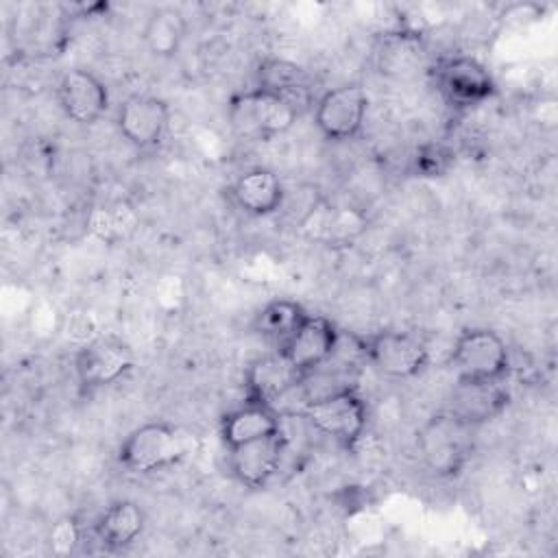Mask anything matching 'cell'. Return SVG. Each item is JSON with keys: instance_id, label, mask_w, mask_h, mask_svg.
Instances as JSON below:
<instances>
[{"instance_id": "obj_1", "label": "cell", "mask_w": 558, "mask_h": 558, "mask_svg": "<svg viewBox=\"0 0 558 558\" xmlns=\"http://www.w3.org/2000/svg\"><path fill=\"white\" fill-rule=\"evenodd\" d=\"M475 427L445 410L429 416L416 432V449L427 466L438 477L458 475L473 453Z\"/></svg>"}, {"instance_id": "obj_2", "label": "cell", "mask_w": 558, "mask_h": 558, "mask_svg": "<svg viewBox=\"0 0 558 558\" xmlns=\"http://www.w3.org/2000/svg\"><path fill=\"white\" fill-rule=\"evenodd\" d=\"M190 453V436L166 421L135 427L118 449V462L131 473L161 471Z\"/></svg>"}, {"instance_id": "obj_3", "label": "cell", "mask_w": 558, "mask_h": 558, "mask_svg": "<svg viewBox=\"0 0 558 558\" xmlns=\"http://www.w3.org/2000/svg\"><path fill=\"white\" fill-rule=\"evenodd\" d=\"M299 109L266 89L253 87L240 92L229 102V122L231 129L246 140L268 142L281 133H286L296 122Z\"/></svg>"}, {"instance_id": "obj_4", "label": "cell", "mask_w": 558, "mask_h": 558, "mask_svg": "<svg viewBox=\"0 0 558 558\" xmlns=\"http://www.w3.org/2000/svg\"><path fill=\"white\" fill-rule=\"evenodd\" d=\"M451 366L464 381H501L510 368V351L493 329H464L453 342Z\"/></svg>"}, {"instance_id": "obj_5", "label": "cell", "mask_w": 558, "mask_h": 558, "mask_svg": "<svg viewBox=\"0 0 558 558\" xmlns=\"http://www.w3.org/2000/svg\"><path fill=\"white\" fill-rule=\"evenodd\" d=\"M303 414L320 434L347 449L362 438L368 423L366 403L353 388H338L310 399Z\"/></svg>"}, {"instance_id": "obj_6", "label": "cell", "mask_w": 558, "mask_h": 558, "mask_svg": "<svg viewBox=\"0 0 558 558\" xmlns=\"http://www.w3.org/2000/svg\"><path fill=\"white\" fill-rule=\"evenodd\" d=\"M434 81L442 100L453 109H475L497 92L493 74L473 57L449 54L434 63Z\"/></svg>"}, {"instance_id": "obj_7", "label": "cell", "mask_w": 558, "mask_h": 558, "mask_svg": "<svg viewBox=\"0 0 558 558\" xmlns=\"http://www.w3.org/2000/svg\"><path fill=\"white\" fill-rule=\"evenodd\" d=\"M366 364L377 373L395 379H408L425 371L429 362V351L425 342L410 333L397 329H381L364 336Z\"/></svg>"}, {"instance_id": "obj_8", "label": "cell", "mask_w": 558, "mask_h": 558, "mask_svg": "<svg viewBox=\"0 0 558 558\" xmlns=\"http://www.w3.org/2000/svg\"><path fill=\"white\" fill-rule=\"evenodd\" d=\"M368 109V96L362 85L347 83L325 92L316 100L314 122L318 131L333 142L353 140L364 124Z\"/></svg>"}, {"instance_id": "obj_9", "label": "cell", "mask_w": 558, "mask_h": 558, "mask_svg": "<svg viewBox=\"0 0 558 558\" xmlns=\"http://www.w3.org/2000/svg\"><path fill=\"white\" fill-rule=\"evenodd\" d=\"M133 349L113 336H96L81 344L74 355V371L85 388H105L133 368Z\"/></svg>"}, {"instance_id": "obj_10", "label": "cell", "mask_w": 558, "mask_h": 558, "mask_svg": "<svg viewBox=\"0 0 558 558\" xmlns=\"http://www.w3.org/2000/svg\"><path fill=\"white\" fill-rule=\"evenodd\" d=\"M338 327L316 314H307L301 327L290 336V340L279 349V353L305 375V379L329 362L338 342Z\"/></svg>"}, {"instance_id": "obj_11", "label": "cell", "mask_w": 558, "mask_h": 558, "mask_svg": "<svg viewBox=\"0 0 558 558\" xmlns=\"http://www.w3.org/2000/svg\"><path fill=\"white\" fill-rule=\"evenodd\" d=\"M170 122V109L166 100L148 94L129 96L118 109V129L135 148L157 146Z\"/></svg>"}, {"instance_id": "obj_12", "label": "cell", "mask_w": 558, "mask_h": 558, "mask_svg": "<svg viewBox=\"0 0 558 558\" xmlns=\"http://www.w3.org/2000/svg\"><path fill=\"white\" fill-rule=\"evenodd\" d=\"M229 451V466L235 480L246 488H264L279 471L286 453V434L281 429L277 434L238 445Z\"/></svg>"}, {"instance_id": "obj_13", "label": "cell", "mask_w": 558, "mask_h": 558, "mask_svg": "<svg viewBox=\"0 0 558 558\" xmlns=\"http://www.w3.org/2000/svg\"><path fill=\"white\" fill-rule=\"evenodd\" d=\"M57 98L63 113L78 124H94L109 109V94L102 81L81 68L68 70L61 76Z\"/></svg>"}, {"instance_id": "obj_14", "label": "cell", "mask_w": 558, "mask_h": 558, "mask_svg": "<svg viewBox=\"0 0 558 558\" xmlns=\"http://www.w3.org/2000/svg\"><path fill=\"white\" fill-rule=\"evenodd\" d=\"M303 381H305V375L296 371L279 351L272 355L257 357L255 362L248 364L244 373L246 401L275 408V401L283 399L290 390H294Z\"/></svg>"}, {"instance_id": "obj_15", "label": "cell", "mask_w": 558, "mask_h": 558, "mask_svg": "<svg viewBox=\"0 0 558 558\" xmlns=\"http://www.w3.org/2000/svg\"><path fill=\"white\" fill-rule=\"evenodd\" d=\"M508 401H510V395L501 386V381L458 379L451 392L449 412H453L458 418L466 421L469 425L477 427L482 423L497 418L506 410Z\"/></svg>"}, {"instance_id": "obj_16", "label": "cell", "mask_w": 558, "mask_h": 558, "mask_svg": "<svg viewBox=\"0 0 558 558\" xmlns=\"http://www.w3.org/2000/svg\"><path fill=\"white\" fill-rule=\"evenodd\" d=\"M231 201L248 216H270L283 207L286 190L279 177L268 168H251L242 172L231 190Z\"/></svg>"}, {"instance_id": "obj_17", "label": "cell", "mask_w": 558, "mask_h": 558, "mask_svg": "<svg viewBox=\"0 0 558 558\" xmlns=\"http://www.w3.org/2000/svg\"><path fill=\"white\" fill-rule=\"evenodd\" d=\"M299 227L316 242L349 244L362 233L366 222L357 211L349 207H336L327 205L325 201H316Z\"/></svg>"}, {"instance_id": "obj_18", "label": "cell", "mask_w": 558, "mask_h": 558, "mask_svg": "<svg viewBox=\"0 0 558 558\" xmlns=\"http://www.w3.org/2000/svg\"><path fill=\"white\" fill-rule=\"evenodd\" d=\"M281 432V416L272 405H264V403H251L244 401L242 408L229 412L222 418L220 425V436L222 442L233 449L238 445L270 436Z\"/></svg>"}, {"instance_id": "obj_19", "label": "cell", "mask_w": 558, "mask_h": 558, "mask_svg": "<svg viewBox=\"0 0 558 558\" xmlns=\"http://www.w3.org/2000/svg\"><path fill=\"white\" fill-rule=\"evenodd\" d=\"M144 530V512L133 501H116L94 523V536L107 551H122Z\"/></svg>"}, {"instance_id": "obj_20", "label": "cell", "mask_w": 558, "mask_h": 558, "mask_svg": "<svg viewBox=\"0 0 558 558\" xmlns=\"http://www.w3.org/2000/svg\"><path fill=\"white\" fill-rule=\"evenodd\" d=\"M257 87L290 100L296 109L310 102V76L307 72L286 59H264L257 68Z\"/></svg>"}, {"instance_id": "obj_21", "label": "cell", "mask_w": 558, "mask_h": 558, "mask_svg": "<svg viewBox=\"0 0 558 558\" xmlns=\"http://www.w3.org/2000/svg\"><path fill=\"white\" fill-rule=\"evenodd\" d=\"M185 33H187V26L181 11L172 7H159L148 15L142 37L150 54L170 59L179 52L185 39Z\"/></svg>"}, {"instance_id": "obj_22", "label": "cell", "mask_w": 558, "mask_h": 558, "mask_svg": "<svg viewBox=\"0 0 558 558\" xmlns=\"http://www.w3.org/2000/svg\"><path fill=\"white\" fill-rule=\"evenodd\" d=\"M305 318L307 312L301 303L292 299H277L259 310V314L255 316V331L272 342L279 351Z\"/></svg>"}, {"instance_id": "obj_23", "label": "cell", "mask_w": 558, "mask_h": 558, "mask_svg": "<svg viewBox=\"0 0 558 558\" xmlns=\"http://www.w3.org/2000/svg\"><path fill=\"white\" fill-rule=\"evenodd\" d=\"M137 225H140V218H137L133 205L122 198L111 201L100 207H94L87 218L89 231L107 244H116L120 240L131 238L133 231L137 229Z\"/></svg>"}, {"instance_id": "obj_24", "label": "cell", "mask_w": 558, "mask_h": 558, "mask_svg": "<svg viewBox=\"0 0 558 558\" xmlns=\"http://www.w3.org/2000/svg\"><path fill=\"white\" fill-rule=\"evenodd\" d=\"M26 320V329L31 333L33 340L39 342H48L52 340L59 331H63V323H65V314H61V310L50 301V299H35L24 316Z\"/></svg>"}, {"instance_id": "obj_25", "label": "cell", "mask_w": 558, "mask_h": 558, "mask_svg": "<svg viewBox=\"0 0 558 558\" xmlns=\"http://www.w3.org/2000/svg\"><path fill=\"white\" fill-rule=\"evenodd\" d=\"M412 161H414V170L418 177L434 179V177H442L449 170V166L453 163V155L442 144L429 142V144L418 146Z\"/></svg>"}, {"instance_id": "obj_26", "label": "cell", "mask_w": 558, "mask_h": 558, "mask_svg": "<svg viewBox=\"0 0 558 558\" xmlns=\"http://www.w3.org/2000/svg\"><path fill=\"white\" fill-rule=\"evenodd\" d=\"M81 538H83L81 523L74 517H65V519L57 521L50 530V549L59 556L72 554L78 547Z\"/></svg>"}]
</instances>
